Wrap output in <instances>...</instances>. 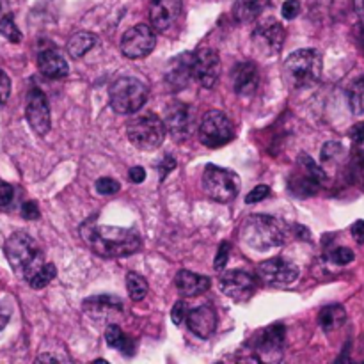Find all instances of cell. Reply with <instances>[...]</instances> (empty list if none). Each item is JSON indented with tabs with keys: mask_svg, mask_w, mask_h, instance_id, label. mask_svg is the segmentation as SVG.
<instances>
[{
	"mask_svg": "<svg viewBox=\"0 0 364 364\" xmlns=\"http://www.w3.org/2000/svg\"><path fill=\"white\" fill-rule=\"evenodd\" d=\"M80 235L92 252L103 258H123L141 249V235L134 230L85 223Z\"/></svg>",
	"mask_w": 364,
	"mask_h": 364,
	"instance_id": "obj_1",
	"label": "cell"
},
{
	"mask_svg": "<svg viewBox=\"0 0 364 364\" xmlns=\"http://www.w3.org/2000/svg\"><path fill=\"white\" fill-rule=\"evenodd\" d=\"M240 237L249 249L256 252H265L284 244L287 226L276 217L251 215L242 224Z\"/></svg>",
	"mask_w": 364,
	"mask_h": 364,
	"instance_id": "obj_2",
	"label": "cell"
},
{
	"mask_svg": "<svg viewBox=\"0 0 364 364\" xmlns=\"http://www.w3.org/2000/svg\"><path fill=\"white\" fill-rule=\"evenodd\" d=\"M4 252H6L7 262L13 267L14 272L23 277L25 281L31 279L32 274L41 269L43 263H45L38 242L31 235L23 233V231H18V233L11 235L7 238L6 245H4Z\"/></svg>",
	"mask_w": 364,
	"mask_h": 364,
	"instance_id": "obj_3",
	"label": "cell"
},
{
	"mask_svg": "<svg viewBox=\"0 0 364 364\" xmlns=\"http://www.w3.org/2000/svg\"><path fill=\"white\" fill-rule=\"evenodd\" d=\"M322 55L315 48H302L291 53L283 64V78L291 89H306L318 84L322 77Z\"/></svg>",
	"mask_w": 364,
	"mask_h": 364,
	"instance_id": "obj_4",
	"label": "cell"
},
{
	"mask_svg": "<svg viewBox=\"0 0 364 364\" xmlns=\"http://www.w3.org/2000/svg\"><path fill=\"white\" fill-rule=\"evenodd\" d=\"M148 87L135 77H121L110 85V105L117 114H134L148 102Z\"/></svg>",
	"mask_w": 364,
	"mask_h": 364,
	"instance_id": "obj_5",
	"label": "cell"
},
{
	"mask_svg": "<svg viewBox=\"0 0 364 364\" xmlns=\"http://www.w3.org/2000/svg\"><path fill=\"white\" fill-rule=\"evenodd\" d=\"M203 191L212 201L231 203L240 192V176L233 171L208 164L203 171Z\"/></svg>",
	"mask_w": 364,
	"mask_h": 364,
	"instance_id": "obj_6",
	"label": "cell"
},
{
	"mask_svg": "<svg viewBox=\"0 0 364 364\" xmlns=\"http://www.w3.org/2000/svg\"><path fill=\"white\" fill-rule=\"evenodd\" d=\"M127 135L137 149L153 151L166 139V124L156 114H142L128 123Z\"/></svg>",
	"mask_w": 364,
	"mask_h": 364,
	"instance_id": "obj_7",
	"label": "cell"
},
{
	"mask_svg": "<svg viewBox=\"0 0 364 364\" xmlns=\"http://www.w3.org/2000/svg\"><path fill=\"white\" fill-rule=\"evenodd\" d=\"M199 141L206 148H223L235 137V127L220 110H208L199 123Z\"/></svg>",
	"mask_w": 364,
	"mask_h": 364,
	"instance_id": "obj_8",
	"label": "cell"
},
{
	"mask_svg": "<svg viewBox=\"0 0 364 364\" xmlns=\"http://www.w3.org/2000/svg\"><path fill=\"white\" fill-rule=\"evenodd\" d=\"M284 38H287V31L276 18H267L259 21L251 34L252 46L262 57L277 55L283 48Z\"/></svg>",
	"mask_w": 364,
	"mask_h": 364,
	"instance_id": "obj_9",
	"label": "cell"
},
{
	"mask_svg": "<svg viewBox=\"0 0 364 364\" xmlns=\"http://www.w3.org/2000/svg\"><path fill=\"white\" fill-rule=\"evenodd\" d=\"M191 77L198 82L201 87L212 89L217 84L220 75V59L213 48H199L191 57Z\"/></svg>",
	"mask_w": 364,
	"mask_h": 364,
	"instance_id": "obj_10",
	"label": "cell"
},
{
	"mask_svg": "<svg viewBox=\"0 0 364 364\" xmlns=\"http://www.w3.org/2000/svg\"><path fill=\"white\" fill-rule=\"evenodd\" d=\"M156 45V36L149 25H135L128 28L121 38V52L128 59H142L153 52Z\"/></svg>",
	"mask_w": 364,
	"mask_h": 364,
	"instance_id": "obj_11",
	"label": "cell"
},
{
	"mask_svg": "<svg viewBox=\"0 0 364 364\" xmlns=\"http://www.w3.org/2000/svg\"><path fill=\"white\" fill-rule=\"evenodd\" d=\"M258 276L269 287L287 288L294 284L301 276V270L295 263L284 258H270L258 265Z\"/></svg>",
	"mask_w": 364,
	"mask_h": 364,
	"instance_id": "obj_12",
	"label": "cell"
},
{
	"mask_svg": "<svg viewBox=\"0 0 364 364\" xmlns=\"http://www.w3.org/2000/svg\"><path fill=\"white\" fill-rule=\"evenodd\" d=\"M162 121L164 124H166V130L169 132L173 137L185 139L194 132L196 112L188 103L174 102L166 109Z\"/></svg>",
	"mask_w": 364,
	"mask_h": 364,
	"instance_id": "obj_13",
	"label": "cell"
},
{
	"mask_svg": "<svg viewBox=\"0 0 364 364\" xmlns=\"http://www.w3.org/2000/svg\"><path fill=\"white\" fill-rule=\"evenodd\" d=\"M183 11V0H153L149 9L151 27L156 32L167 34L178 23Z\"/></svg>",
	"mask_w": 364,
	"mask_h": 364,
	"instance_id": "obj_14",
	"label": "cell"
},
{
	"mask_svg": "<svg viewBox=\"0 0 364 364\" xmlns=\"http://www.w3.org/2000/svg\"><path fill=\"white\" fill-rule=\"evenodd\" d=\"M27 121L32 130L38 135H46L52 127V117H50V107L46 102V96L39 89H32L27 96Z\"/></svg>",
	"mask_w": 364,
	"mask_h": 364,
	"instance_id": "obj_15",
	"label": "cell"
},
{
	"mask_svg": "<svg viewBox=\"0 0 364 364\" xmlns=\"http://www.w3.org/2000/svg\"><path fill=\"white\" fill-rule=\"evenodd\" d=\"M283 343H284V327L276 323L256 336L255 340V350L259 354V359L263 361H277L283 354Z\"/></svg>",
	"mask_w": 364,
	"mask_h": 364,
	"instance_id": "obj_16",
	"label": "cell"
},
{
	"mask_svg": "<svg viewBox=\"0 0 364 364\" xmlns=\"http://www.w3.org/2000/svg\"><path fill=\"white\" fill-rule=\"evenodd\" d=\"M220 290L233 301H247L255 291V281L244 270H228L219 279Z\"/></svg>",
	"mask_w": 364,
	"mask_h": 364,
	"instance_id": "obj_17",
	"label": "cell"
},
{
	"mask_svg": "<svg viewBox=\"0 0 364 364\" xmlns=\"http://www.w3.org/2000/svg\"><path fill=\"white\" fill-rule=\"evenodd\" d=\"M185 322H187L188 329H191L196 336L203 338V340H208L217 329L215 309H213L212 306H199V308L187 313Z\"/></svg>",
	"mask_w": 364,
	"mask_h": 364,
	"instance_id": "obj_18",
	"label": "cell"
},
{
	"mask_svg": "<svg viewBox=\"0 0 364 364\" xmlns=\"http://www.w3.org/2000/svg\"><path fill=\"white\" fill-rule=\"evenodd\" d=\"M231 82L237 95L251 96L255 95L259 84L258 68L252 63H240L231 71Z\"/></svg>",
	"mask_w": 364,
	"mask_h": 364,
	"instance_id": "obj_19",
	"label": "cell"
},
{
	"mask_svg": "<svg viewBox=\"0 0 364 364\" xmlns=\"http://www.w3.org/2000/svg\"><path fill=\"white\" fill-rule=\"evenodd\" d=\"M38 66L39 71L48 78H64L70 73L66 57L57 50H43L38 57Z\"/></svg>",
	"mask_w": 364,
	"mask_h": 364,
	"instance_id": "obj_20",
	"label": "cell"
},
{
	"mask_svg": "<svg viewBox=\"0 0 364 364\" xmlns=\"http://www.w3.org/2000/svg\"><path fill=\"white\" fill-rule=\"evenodd\" d=\"M123 309V302L117 297H110V295H98V297H91L84 301V311L91 315L92 318H107L121 313Z\"/></svg>",
	"mask_w": 364,
	"mask_h": 364,
	"instance_id": "obj_21",
	"label": "cell"
},
{
	"mask_svg": "<svg viewBox=\"0 0 364 364\" xmlns=\"http://www.w3.org/2000/svg\"><path fill=\"white\" fill-rule=\"evenodd\" d=\"M176 288L185 297H194V295L205 294L210 288V279L201 274H194L191 270H181L176 274Z\"/></svg>",
	"mask_w": 364,
	"mask_h": 364,
	"instance_id": "obj_22",
	"label": "cell"
},
{
	"mask_svg": "<svg viewBox=\"0 0 364 364\" xmlns=\"http://www.w3.org/2000/svg\"><path fill=\"white\" fill-rule=\"evenodd\" d=\"M269 0H235L231 11L235 20L240 23H249L255 21L269 7Z\"/></svg>",
	"mask_w": 364,
	"mask_h": 364,
	"instance_id": "obj_23",
	"label": "cell"
},
{
	"mask_svg": "<svg viewBox=\"0 0 364 364\" xmlns=\"http://www.w3.org/2000/svg\"><path fill=\"white\" fill-rule=\"evenodd\" d=\"M345 322H347V313H345L343 306H327L318 315V323L326 333H333V331L340 329Z\"/></svg>",
	"mask_w": 364,
	"mask_h": 364,
	"instance_id": "obj_24",
	"label": "cell"
},
{
	"mask_svg": "<svg viewBox=\"0 0 364 364\" xmlns=\"http://www.w3.org/2000/svg\"><path fill=\"white\" fill-rule=\"evenodd\" d=\"M96 43H98V39H96V36L92 34V32H77V34L71 36L70 41H68V53H70L73 59H80V57H84Z\"/></svg>",
	"mask_w": 364,
	"mask_h": 364,
	"instance_id": "obj_25",
	"label": "cell"
},
{
	"mask_svg": "<svg viewBox=\"0 0 364 364\" xmlns=\"http://www.w3.org/2000/svg\"><path fill=\"white\" fill-rule=\"evenodd\" d=\"M320 181L315 180L313 176H309L308 173L301 169L299 176H294L290 180V191L294 192V196H301V198H308V196H315L320 188Z\"/></svg>",
	"mask_w": 364,
	"mask_h": 364,
	"instance_id": "obj_26",
	"label": "cell"
},
{
	"mask_svg": "<svg viewBox=\"0 0 364 364\" xmlns=\"http://www.w3.org/2000/svg\"><path fill=\"white\" fill-rule=\"evenodd\" d=\"M105 341H107V345H109L110 348L121 350L123 354H124V352L132 354V350H134V345H132V341L128 340L127 336H124V333L119 329V327L116 326V323H110V326L107 327Z\"/></svg>",
	"mask_w": 364,
	"mask_h": 364,
	"instance_id": "obj_27",
	"label": "cell"
},
{
	"mask_svg": "<svg viewBox=\"0 0 364 364\" xmlns=\"http://www.w3.org/2000/svg\"><path fill=\"white\" fill-rule=\"evenodd\" d=\"M348 105L355 116H364V77L355 78L348 87Z\"/></svg>",
	"mask_w": 364,
	"mask_h": 364,
	"instance_id": "obj_28",
	"label": "cell"
},
{
	"mask_svg": "<svg viewBox=\"0 0 364 364\" xmlns=\"http://www.w3.org/2000/svg\"><path fill=\"white\" fill-rule=\"evenodd\" d=\"M55 276H57L55 267H53L52 263H43L41 269L36 270V272L32 274L31 279H28L27 283L31 284L34 290H41V288H45L46 284L52 283V281L55 279Z\"/></svg>",
	"mask_w": 364,
	"mask_h": 364,
	"instance_id": "obj_29",
	"label": "cell"
},
{
	"mask_svg": "<svg viewBox=\"0 0 364 364\" xmlns=\"http://www.w3.org/2000/svg\"><path fill=\"white\" fill-rule=\"evenodd\" d=\"M127 290L132 301L139 302L146 297V294H148V283H146V279L142 276L130 272L127 276Z\"/></svg>",
	"mask_w": 364,
	"mask_h": 364,
	"instance_id": "obj_30",
	"label": "cell"
},
{
	"mask_svg": "<svg viewBox=\"0 0 364 364\" xmlns=\"http://www.w3.org/2000/svg\"><path fill=\"white\" fill-rule=\"evenodd\" d=\"M299 167H301L304 173H308L309 176H313L315 180H318L320 183H323V181H326V178H327L326 171H323L322 167H320L318 164L311 159V156L306 155V153H302V155L299 156Z\"/></svg>",
	"mask_w": 364,
	"mask_h": 364,
	"instance_id": "obj_31",
	"label": "cell"
},
{
	"mask_svg": "<svg viewBox=\"0 0 364 364\" xmlns=\"http://www.w3.org/2000/svg\"><path fill=\"white\" fill-rule=\"evenodd\" d=\"M0 36H4V38L9 39V41L13 43H20L21 32L18 31L16 23H14L11 14H4V16H0Z\"/></svg>",
	"mask_w": 364,
	"mask_h": 364,
	"instance_id": "obj_32",
	"label": "cell"
},
{
	"mask_svg": "<svg viewBox=\"0 0 364 364\" xmlns=\"http://www.w3.org/2000/svg\"><path fill=\"white\" fill-rule=\"evenodd\" d=\"M345 155V148L340 142H327L322 148V164H336Z\"/></svg>",
	"mask_w": 364,
	"mask_h": 364,
	"instance_id": "obj_33",
	"label": "cell"
},
{
	"mask_svg": "<svg viewBox=\"0 0 364 364\" xmlns=\"http://www.w3.org/2000/svg\"><path fill=\"white\" fill-rule=\"evenodd\" d=\"M350 178L359 187H364V153L358 151L352 156L350 162Z\"/></svg>",
	"mask_w": 364,
	"mask_h": 364,
	"instance_id": "obj_34",
	"label": "cell"
},
{
	"mask_svg": "<svg viewBox=\"0 0 364 364\" xmlns=\"http://www.w3.org/2000/svg\"><path fill=\"white\" fill-rule=\"evenodd\" d=\"M121 188V185L117 183L114 178H100L98 181H96V192L102 196H114L117 194Z\"/></svg>",
	"mask_w": 364,
	"mask_h": 364,
	"instance_id": "obj_35",
	"label": "cell"
},
{
	"mask_svg": "<svg viewBox=\"0 0 364 364\" xmlns=\"http://www.w3.org/2000/svg\"><path fill=\"white\" fill-rule=\"evenodd\" d=\"M331 262L336 265H348L350 262H354V252L348 247H338L331 252Z\"/></svg>",
	"mask_w": 364,
	"mask_h": 364,
	"instance_id": "obj_36",
	"label": "cell"
},
{
	"mask_svg": "<svg viewBox=\"0 0 364 364\" xmlns=\"http://www.w3.org/2000/svg\"><path fill=\"white\" fill-rule=\"evenodd\" d=\"M230 251H231L230 242H223V244H220V247H219V251H217L215 262H213V267H215V270H223L224 267H226L228 258H230Z\"/></svg>",
	"mask_w": 364,
	"mask_h": 364,
	"instance_id": "obj_37",
	"label": "cell"
},
{
	"mask_svg": "<svg viewBox=\"0 0 364 364\" xmlns=\"http://www.w3.org/2000/svg\"><path fill=\"white\" fill-rule=\"evenodd\" d=\"M269 194H270V188L267 187V185H258L256 188H252L251 194H247L245 203H247V205H255V203H259L263 201V199L269 198Z\"/></svg>",
	"mask_w": 364,
	"mask_h": 364,
	"instance_id": "obj_38",
	"label": "cell"
},
{
	"mask_svg": "<svg viewBox=\"0 0 364 364\" xmlns=\"http://www.w3.org/2000/svg\"><path fill=\"white\" fill-rule=\"evenodd\" d=\"M281 13H283V18H287V20H294L301 13V2L299 0H287L283 7H281Z\"/></svg>",
	"mask_w": 364,
	"mask_h": 364,
	"instance_id": "obj_39",
	"label": "cell"
},
{
	"mask_svg": "<svg viewBox=\"0 0 364 364\" xmlns=\"http://www.w3.org/2000/svg\"><path fill=\"white\" fill-rule=\"evenodd\" d=\"M14 198V188L6 181H0V206H9Z\"/></svg>",
	"mask_w": 364,
	"mask_h": 364,
	"instance_id": "obj_40",
	"label": "cell"
},
{
	"mask_svg": "<svg viewBox=\"0 0 364 364\" xmlns=\"http://www.w3.org/2000/svg\"><path fill=\"white\" fill-rule=\"evenodd\" d=\"M187 304L185 302H176L173 308V313H171V318H173V322L176 326H181L185 322V318H187Z\"/></svg>",
	"mask_w": 364,
	"mask_h": 364,
	"instance_id": "obj_41",
	"label": "cell"
},
{
	"mask_svg": "<svg viewBox=\"0 0 364 364\" xmlns=\"http://www.w3.org/2000/svg\"><path fill=\"white\" fill-rule=\"evenodd\" d=\"M11 96V80L6 71L0 70V103H6Z\"/></svg>",
	"mask_w": 364,
	"mask_h": 364,
	"instance_id": "obj_42",
	"label": "cell"
},
{
	"mask_svg": "<svg viewBox=\"0 0 364 364\" xmlns=\"http://www.w3.org/2000/svg\"><path fill=\"white\" fill-rule=\"evenodd\" d=\"M21 217L27 220H36L39 219V208L34 201H28L21 206Z\"/></svg>",
	"mask_w": 364,
	"mask_h": 364,
	"instance_id": "obj_43",
	"label": "cell"
},
{
	"mask_svg": "<svg viewBox=\"0 0 364 364\" xmlns=\"http://www.w3.org/2000/svg\"><path fill=\"white\" fill-rule=\"evenodd\" d=\"M174 167H176V160H174L173 156H166V159H164L162 162H160V166H159L160 180H162V181L166 180V176L171 173V171L174 169Z\"/></svg>",
	"mask_w": 364,
	"mask_h": 364,
	"instance_id": "obj_44",
	"label": "cell"
},
{
	"mask_svg": "<svg viewBox=\"0 0 364 364\" xmlns=\"http://www.w3.org/2000/svg\"><path fill=\"white\" fill-rule=\"evenodd\" d=\"M128 178H130L132 183H142L146 180V171L144 167L141 166H135L128 171Z\"/></svg>",
	"mask_w": 364,
	"mask_h": 364,
	"instance_id": "obj_45",
	"label": "cell"
},
{
	"mask_svg": "<svg viewBox=\"0 0 364 364\" xmlns=\"http://www.w3.org/2000/svg\"><path fill=\"white\" fill-rule=\"evenodd\" d=\"M350 233L358 244H364V220H358V223L352 224Z\"/></svg>",
	"mask_w": 364,
	"mask_h": 364,
	"instance_id": "obj_46",
	"label": "cell"
},
{
	"mask_svg": "<svg viewBox=\"0 0 364 364\" xmlns=\"http://www.w3.org/2000/svg\"><path fill=\"white\" fill-rule=\"evenodd\" d=\"M354 7L355 13H358L359 18L364 21V0H354Z\"/></svg>",
	"mask_w": 364,
	"mask_h": 364,
	"instance_id": "obj_47",
	"label": "cell"
},
{
	"mask_svg": "<svg viewBox=\"0 0 364 364\" xmlns=\"http://www.w3.org/2000/svg\"><path fill=\"white\" fill-rule=\"evenodd\" d=\"M7 320H9V316H7V315H0V333H2V331L6 329Z\"/></svg>",
	"mask_w": 364,
	"mask_h": 364,
	"instance_id": "obj_48",
	"label": "cell"
},
{
	"mask_svg": "<svg viewBox=\"0 0 364 364\" xmlns=\"http://www.w3.org/2000/svg\"><path fill=\"white\" fill-rule=\"evenodd\" d=\"M4 2H6V0H0V16L4 14Z\"/></svg>",
	"mask_w": 364,
	"mask_h": 364,
	"instance_id": "obj_49",
	"label": "cell"
}]
</instances>
